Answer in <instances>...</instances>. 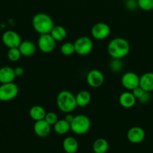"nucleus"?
<instances>
[{
    "instance_id": "nucleus-34",
    "label": "nucleus",
    "mask_w": 153,
    "mask_h": 153,
    "mask_svg": "<svg viewBox=\"0 0 153 153\" xmlns=\"http://www.w3.org/2000/svg\"><path fill=\"white\" fill-rule=\"evenodd\" d=\"M122 1H128V0H122Z\"/></svg>"
},
{
    "instance_id": "nucleus-13",
    "label": "nucleus",
    "mask_w": 153,
    "mask_h": 153,
    "mask_svg": "<svg viewBox=\"0 0 153 153\" xmlns=\"http://www.w3.org/2000/svg\"><path fill=\"white\" fill-rule=\"evenodd\" d=\"M33 129L34 134L38 137H46L50 134L51 126L45 120H41L35 121Z\"/></svg>"
},
{
    "instance_id": "nucleus-19",
    "label": "nucleus",
    "mask_w": 153,
    "mask_h": 153,
    "mask_svg": "<svg viewBox=\"0 0 153 153\" xmlns=\"http://www.w3.org/2000/svg\"><path fill=\"white\" fill-rule=\"evenodd\" d=\"M76 105L78 107H86L90 103L92 100L91 94L87 91H81L75 96Z\"/></svg>"
},
{
    "instance_id": "nucleus-27",
    "label": "nucleus",
    "mask_w": 153,
    "mask_h": 153,
    "mask_svg": "<svg viewBox=\"0 0 153 153\" xmlns=\"http://www.w3.org/2000/svg\"><path fill=\"white\" fill-rule=\"evenodd\" d=\"M138 7L144 11L153 10V0H137Z\"/></svg>"
},
{
    "instance_id": "nucleus-18",
    "label": "nucleus",
    "mask_w": 153,
    "mask_h": 153,
    "mask_svg": "<svg viewBox=\"0 0 153 153\" xmlns=\"http://www.w3.org/2000/svg\"><path fill=\"white\" fill-rule=\"evenodd\" d=\"M78 141L75 137H67L62 142V147L66 153H76L78 149Z\"/></svg>"
},
{
    "instance_id": "nucleus-11",
    "label": "nucleus",
    "mask_w": 153,
    "mask_h": 153,
    "mask_svg": "<svg viewBox=\"0 0 153 153\" xmlns=\"http://www.w3.org/2000/svg\"><path fill=\"white\" fill-rule=\"evenodd\" d=\"M104 82V76L99 70H91L86 75V82L90 87L94 88H99Z\"/></svg>"
},
{
    "instance_id": "nucleus-21",
    "label": "nucleus",
    "mask_w": 153,
    "mask_h": 153,
    "mask_svg": "<svg viewBox=\"0 0 153 153\" xmlns=\"http://www.w3.org/2000/svg\"><path fill=\"white\" fill-rule=\"evenodd\" d=\"M50 34L56 42L63 41L67 37V31L62 25H54Z\"/></svg>"
},
{
    "instance_id": "nucleus-28",
    "label": "nucleus",
    "mask_w": 153,
    "mask_h": 153,
    "mask_svg": "<svg viewBox=\"0 0 153 153\" xmlns=\"http://www.w3.org/2000/svg\"><path fill=\"white\" fill-rule=\"evenodd\" d=\"M44 120L51 126H53L54 124L58 120V115L56 113H54V112H48V113L46 114Z\"/></svg>"
},
{
    "instance_id": "nucleus-29",
    "label": "nucleus",
    "mask_w": 153,
    "mask_h": 153,
    "mask_svg": "<svg viewBox=\"0 0 153 153\" xmlns=\"http://www.w3.org/2000/svg\"><path fill=\"white\" fill-rule=\"evenodd\" d=\"M125 7L128 10H135L138 7L137 0H128L125 1Z\"/></svg>"
},
{
    "instance_id": "nucleus-1",
    "label": "nucleus",
    "mask_w": 153,
    "mask_h": 153,
    "mask_svg": "<svg viewBox=\"0 0 153 153\" xmlns=\"http://www.w3.org/2000/svg\"><path fill=\"white\" fill-rule=\"evenodd\" d=\"M130 50V43L122 37H116L108 43L107 52L112 58L122 59L128 55Z\"/></svg>"
},
{
    "instance_id": "nucleus-4",
    "label": "nucleus",
    "mask_w": 153,
    "mask_h": 153,
    "mask_svg": "<svg viewBox=\"0 0 153 153\" xmlns=\"http://www.w3.org/2000/svg\"><path fill=\"white\" fill-rule=\"evenodd\" d=\"M91 128V121L87 116L79 114L74 116L73 121L70 123V131L78 135L85 134Z\"/></svg>"
},
{
    "instance_id": "nucleus-32",
    "label": "nucleus",
    "mask_w": 153,
    "mask_h": 153,
    "mask_svg": "<svg viewBox=\"0 0 153 153\" xmlns=\"http://www.w3.org/2000/svg\"><path fill=\"white\" fill-rule=\"evenodd\" d=\"M14 70L16 77H20V76H22L24 74V69L22 67H16Z\"/></svg>"
},
{
    "instance_id": "nucleus-2",
    "label": "nucleus",
    "mask_w": 153,
    "mask_h": 153,
    "mask_svg": "<svg viewBox=\"0 0 153 153\" xmlns=\"http://www.w3.org/2000/svg\"><path fill=\"white\" fill-rule=\"evenodd\" d=\"M32 24L34 31L40 34H50L54 26L52 18L44 13H38L34 15Z\"/></svg>"
},
{
    "instance_id": "nucleus-30",
    "label": "nucleus",
    "mask_w": 153,
    "mask_h": 153,
    "mask_svg": "<svg viewBox=\"0 0 153 153\" xmlns=\"http://www.w3.org/2000/svg\"><path fill=\"white\" fill-rule=\"evenodd\" d=\"M131 92H132V94H133V95L135 97V98H136V100H139V99L140 98L142 95H143L145 91H143V90H142L140 87L138 86V87H136V88H134V90H132Z\"/></svg>"
},
{
    "instance_id": "nucleus-25",
    "label": "nucleus",
    "mask_w": 153,
    "mask_h": 153,
    "mask_svg": "<svg viewBox=\"0 0 153 153\" xmlns=\"http://www.w3.org/2000/svg\"><path fill=\"white\" fill-rule=\"evenodd\" d=\"M8 58L9 61H12V62H16V61H19L20 59L21 55L20 51L19 48H10L8 49L7 53Z\"/></svg>"
},
{
    "instance_id": "nucleus-9",
    "label": "nucleus",
    "mask_w": 153,
    "mask_h": 153,
    "mask_svg": "<svg viewBox=\"0 0 153 153\" xmlns=\"http://www.w3.org/2000/svg\"><path fill=\"white\" fill-rule=\"evenodd\" d=\"M2 40L4 46H7L8 49L19 47L22 42L20 34L13 30H8L4 31L2 36Z\"/></svg>"
},
{
    "instance_id": "nucleus-6",
    "label": "nucleus",
    "mask_w": 153,
    "mask_h": 153,
    "mask_svg": "<svg viewBox=\"0 0 153 153\" xmlns=\"http://www.w3.org/2000/svg\"><path fill=\"white\" fill-rule=\"evenodd\" d=\"M75 52L81 56L88 55L93 49V42L91 38L86 36H82L76 39L74 43Z\"/></svg>"
},
{
    "instance_id": "nucleus-17",
    "label": "nucleus",
    "mask_w": 153,
    "mask_h": 153,
    "mask_svg": "<svg viewBox=\"0 0 153 153\" xmlns=\"http://www.w3.org/2000/svg\"><path fill=\"white\" fill-rule=\"evenodd\" d=\"M19 49L22 56L29 57L34 55L36 52V46L31 40H26L20 43Z\"/></svg>"
},
{
    "instance_id": "nucleus-10",
    "label": "nucleus",
    "mask_w": 153,
    "mask_h": 153,
    "mask_svg": "<svg viewBox=\"0 0 153 153\" xmlns=\"http://www.w3.org/2000/svg\"><path fill=\"white\" fill-rule=\"evenodd\" d=\"M121 83L127 91H131L140 85V76L134 72H127L122 76Z\"/></svg>"
},
{
    "instance_id": "nucleus-20",
    "label": "nucleus",
    "mask_w": 153,
    "mask_h": 153,
    "mask_svg": "<svg viewBox=\"0 0 153 153\" xmlns=\"http://www.w3.org/2000/svg\"><path fill=\"white\" fill-rule=\"evenodd\" d=\"M28 114L32 120L34 121H39L44 120L46 112L42 106L34 105L30 108Z\"/></svg>"
},
{
    "instance_id": "nucleus-12",
    "label": "nucleus",
    "mask_w": 153,
    "mask_h": 153,
    "mask_svg": "<svg viewBox=\"0 0 153 153\" xmlns=\"http://www.w3.org/2000/svg\"><path fill=\"white\" fill-rule=\"evenodd\" d=\"M146 137L144 129L139 126H134L129 128L127 132V138L129 142L134 144L142 143Z\"/></svg>"
},
{
    "instance_id": "nucleus-23",
    "label": "nucleus",
    "mask_w": 153,
    "mask_h": 153,
    "mask_svg": "<svg viewBox=\"0 0 153 153\" xmlns=\"http://www.w3.org/2000/svg\"><path fill=\"white\" fill-rule=\"evenodd\" d=\"M94 153H106L109 149V143L104 138H98L94 140L92 145Z\"/></svg>"
},
{
    "instance_id": "nucleus-22",
    "label": "nucleus",
    "mask_w": 153,
    "mask_h": 153,
    "mask_svg": "<svg viewBox=\"0 0 153 153\" xmlns=\"http://www.w3.org/2000/svg\"><path fill=\"white\" fill-rule=\"evenodd\" d=\"M53 129L56 134L62 135L65 134L70 130V124L64 119L58 120L53 126Z\"/></svg>"
},
{
    "instance_id": "nucleus-24",
    "label": "nucleus",
    "mask_w": 153,
    "mask_h": 153,
    "mask_svg": "<svg viewBox=\"0 0 153 153\" xmlns=\"http://www.w3.org/2000/svg\"><path fill=\"white\" fill-rule=\"evenodd\" d=\"M60 51H61V53L64 56L72 55L74 53H75L74 44V43H70V42H66L62 45Z\"/></svg>"
},
{
    "instance_id": "nucleus-5",
    "label": "nucleus",
    "mask_w": 153,
    "mask_h": 153,
    "mask_svg": "<svg viewBox=\"0 0 153 153\" xmlns=\"http://www.w3.org/2000/svg\"><path fill=\"white\" fill-rule=\"evenodd\" d=\"M19 93V88L14 82L1 84L0 85V101L9 102L16 98Z\"/></svg>"
},
{
    "instance_id": "nucleus-16",
    "label": "nucleus",
    "mask_w": 153,
    "mask_h": 153,
    "mask_svg": "<svg viewBox=\"0 0 153 153\" xmlns=\"http://www.w3.org/2000/svg\"><path fill=\"white\" fill-rule=\"evenodd\" d=\"M16 76L14 70L8 66H4L0 68V83L5 84L13 82Z\"/></svg>"
},
{
    "instance_id": "nucleus-15",
    "label": "nucleus",
    "mask_w": 153,
    "mask_h": 153,
    "mask_svg": "<svg viewBox=\"0 0 153 153\" xmlns=\"http://www.w3.org/2000/svg\"><path fill=\"white\" fill-rule=\"evenodd\" d=\"M140 87L146 92L153 91V72H148L140 77Z\"/></svg>"
},
{
    "instance_id": "nucleus-7",
    "label": "nucleus",
    "mask_w": 153,
    "mask_h": 153,
    "mask_svg": "<svg viewBox=\"0 0 153 153\" xmlns=\"http://www.w3.org/2000/svg\"><path fill=\"white\" fill-rule=\"evenodd\" d=\"M56 41L50 34H40L38 40V47L44 53H50L55 49Z\"/></svg>"
},
{
    "instance_id": "nucleus-31",
    "label": "nucleus",
    "mask_w": 153,
    "mask_h": 153,
    "mask_svg": "<svg viewBox=\"0 0 153 153\" xmlns=\"http://www.w3.org/2000/svg\"><path fill=\"white\" fill-rule=\"evenodd\" d=\"M150 99H151V95H150V93L145 91L143 94V95H142V97H141L138 100H139V101L142 103H146V102H149Z\"/></svg>"
},
{
    "instance_id": "nucleus-14",
    "label": "nucleus",
    "mask_w": 153,
    "mask_h": 153,
    "mask_svg": "<svg viewBox=\"0 0 153 153\" xmlns=\"http://www.w3.org/2000/svg\"><path fill=\"white\" fill-rule=\"evenodd\" d=\"M136 99L133 95L131 91H125L120 94L118 97V102L124 108H131L135 105Z\"/></svg>"
},
{
    "instance_id": "nucleus-8",
    "label": "nucleus",
    "mask_w": 153,
    "mask_h": 153,
    "mask_svg": "<svg viewBox=\"0 0 153 153\" xmlns=\"http://www.w3.org/2000/svg\"><path fill=\"white\" fill-rule=\"evenodd\" d=\"M110 34V28L109 25L103 22L94 24L91 29V34L93 38L98 40H102L107 38Z\"/></svg>"
},
{
    "instance_id": "nucleus-33",
    "label": "nucleus",
    "mask_w": 153,
    "mask_h": 153,
    "mask_svg": "<svg viewBox=\"0 0 153 153\" xmlns=\"http://www.w3.org/2000/svg\"><path fill=\"white\" fill-rule=\"evenodd\" d=\"M74 117V116H73V115H72L71 114H70V113H67V114H66V115H65V117H64V119L65 120L67 121V122H68L70 124V123H71L72 121H73Z\"/></svg>"
},
{
    "instance_id": "nucleus-3",
    "label": "nucleus",
    "mask_w": 153,
    "mask_h": 153,
    "mask_svg": "<svg viewBox=\"0 0 153 153\" xmlns=\"http://www.w3.org/2000/svg\"><path fill=\"white\" fill-rule=\"evenodd\" d=\"M56 105L63 113H70L76 108L75 96L69 91H62L56 97Z\"/></svg>"
},
{
    "instance_id": "nucleus-26",
    "label": "nucleus",
    "mask_w": 153,
    "mask_h": 153,
    "mask_svg": "<svg viewBox=\"0 0 153 153\" xmlns=\"http://www.w3.org/2000/svg\"><path fill=\"white\" fill-rule=\"evenodd\" d=\"M123 68V63L122 59L118 58H112L110 62V69L113 73H118Z\"/></svg>"
}]
</instances>
